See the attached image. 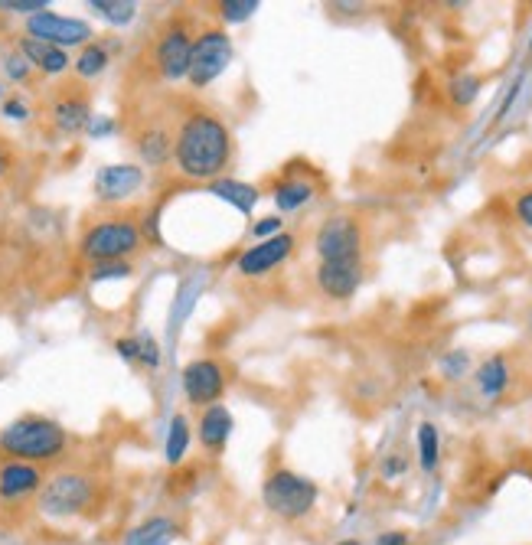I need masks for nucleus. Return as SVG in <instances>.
Instances as JSON below:
<instances>
[{
	"label": "nucleus",
	"mask_w": 532,
	"mask_h": 545,
	"mask_svg": "<svg viewBox=\"0 0 532 545\" xmlns=\"http://www.w3.org/2000/svg\"><path fill=\"white\" fill-rule=\"evenodd\" d=\"M173 160L187 180H219L232 160L229 128L206 111H190L173 138Z\"/></svg>",
	"instance_id": "f257e3e1"
},
{
	"label": "nucleus",
	"mask_w": 532,
	"mask_h": 545,
	"mask_svg": "<svg viewBox=\"0 0 532 545\" xmlns=\"http://www.w3.org/2000/svg\"><path fill=\"white\" fill-rule=\"evenodd\" d=\"M66 448H69L66 428L43 415H23L14 425L0 431V454H4V461H23L40 467L59 461Z\"/></svg>",
	"instance_id": "f03ea898"
},
{
	"label": "nucleus",
	"mask_w": 532,
	"mask_h": 545,
	"mask_svg": "<svg viewBox=\"0 0 532 545\" xmlns=\"http://www.w3.org/2000/svg\"><path fill=\"white\" fill-rule=\"evenodd\" d=\"M317 497H320L317 483L288 467L271 470L262 483V503L268 506V513H275L284 523H301V519L311 516Z\"/></svg>",
	"instance_id": "7ed1b4c3"
},
{
	"label": "nucleus",
	"mask_w": 532,
	"mask_h": 545,
	"mask_svg": "<svg viewBox=\"0 0 532 545\" xmlns=\"http://www.w3.org/2000/svg\"><path fill=\"white\" fill-rule=\"evenodd\" d=\"M95 500H98L95 477L79 474V470H63V474L49 477L43 483L40 497H36V506H40L43 516L72 519V516H82L89 506H95Z\"/></svg>",
	"instance_id": "20e7f679"
},
{
	"label": "nucleus",
	"mask_w": 532,
	"mask_h": 545,
	"mask_svg": "<svg viewBox=\"0 0 532 545\" xmlns=\"http://www.w3.org/2000/svg\"><path fill=\"white\" fill-rule=\"evenodd\" d=\"M141 242L144 235L131 219H105L82 235V255L89 258L92 265L125 262L128 255L141 249Z\"/></svg>",
	"instance_id": "39448f33"
},
{
	"label": "nucleus",
	"mask_w": 532,
	"mask_h": 545,
	"mask_svg": "<svg viewBox=\"0 0 532 545\" xmlns=\"http://www.w3.org/2000/svg\"><path fill=\"white\" fill-rule=\"evenodd\" d=\"M232 63V40L226 30L209 27L193 40V59H190V72L187 79L193 89H206L213 85L222 72Z\"/></svg>",
	"instance_id": "423d86ee"
},
{
	"label": "nucleus",
	"mask_w": 532,
	"mask_h": 545,
	"mask_svg": "<svg viewBox=\"0 0 532 545\" xmlns=\"http://www.w3.org/2000/svg\"><path fill=\"white\" fill-rule=\"evenodd\" d=\"M317 255L320 262H353L363 258V226L353 216H333L317 232Z\"/></svg>",
	"instance_id": "0eeeda50"
},
{
	"label": "nucleus",
	"mask_w": 532,
	"mask_h": 545,
	"mask_svg": "<svg viewBox=\"0 0 532 545\" xmlns=\"http://www.w3.org/2000/svg\"><path fill=\"white\" fill-rule=\"evenodd\" d=\"M190 59H193V36L187 27H170L157 36L154 46V66L167 82H180L187 79L190 72Z\"/></svg>",
	"instance_id": "6e6552de"
},
{
	"label": "nucleus",
	"mask_w": 532,
	"mask_h": 545,
	"mask_svg": "<svg viewBox=\"0 0 532 545\" xmlns=\"http://www.w3.org/2000/svg\"><path fill=\"white\" fill-rule=\"evenodd\" d=\"M27 33L33 36V40L40 43H49V46H89L92 40V27L85 20H76V17H59V14H49V10H43V14H33L27 20Z\"/></svg>",
	"instance_id": "1a4fd4ad"
},
{
	"label": "nucleus",
	"mask_w": 532,
	"mask_h": 545,
	"mask_svg": "<svg viewBox=\"0 0 532 545\" xmlns=\"http://www.w3.org/2000/svg\"><path fill=\"white\" fill-rule=\"evenodd\" d=\"M183 392L196 408L216 405L226 392V369H222L219 359H193L183 369Z\"/></svg>",
	"instance_id": "9d476101"
},
{
	"label": "nucleus",
	"mask_w": 532,
	"mask_h": 545,
	"mask_svg": "<svg viewBox=\"0 0 532 545\" xmlns=\"http://www.w3.org/2000/svg\"><path fill=\"white\" fill-rule=\"evenodd\" d=\"M291 252H294V235L281 232V235H271V239L249 245V249L239 255L235 268H239V275H245V278H262L268 271H275L278 265L288 262Z\"/></svg>",
	"instance_id": "9b49d317"
},
{
	"label": "nucleus",
	"mask_w": 532,
	"mask_h": 545,
	"mask_svg": "<svg viewBox=\"0 0 532 545\" xmlns=\"http://www.w3.org/2000/svg\"><path fill=\"white\" fill-rule=\"evenodd\" d=\"M144 187V170L134 164H108L95 173V196L102 203L131 200Z\"/></svg>",
	"instance_id": "f8f14e48"
},
{
	"label": "nucleus",
	"mask_w": 532,
	"mask_h": 545,
	"mask_svg": "<svg viewBox=\"0 0 532 545\" xmlns=\"http://www.w3.org/2000/svg\"><path fill=\"white\" fill-rule=\"evenodd\" d=\"M43 470L36 464H23V461H4L0 464V503H23L30 500L33 493L43 490Z\"/></svg>",
	"instance_id": "ddd939ff"
},
{
	"label": "nucleus",
	"mask_w": 532,
	"mask_h": 545,
	"mask_svg": "<svg viewBox=\"0 0 532 545\" xmlns=\"http://www.w3.org/2000/svg\"><path fill=\"white\" fill-rule=\"evenodd\" d=\"M363 284V258L353 262H320L317 268V288L333 301H346L360 291Z\"/></svg>",
	"instance_id": "4468645a"
},
{
	"label": "nucleus",
	"mask_w": 532,
	"mask_h": 545,
	"mask_svg": "<svg viewBox=\"0 0 532 545\" xmlns=\"http://www.w3.org/2000/svg\"><path fill=\"white\" fill-rule=\"evenodd\" d=\"M229 438H232V412H229V408L219 405V402L203 408V415H200V444H203V451L219 457L222 451H226Z\"/></svg>",
	"instance_id": "2eb2a0df"
},
{
	"label": "nucleus",
	"mask_w": 532,
	"mask_h": 545,
	"mask_svg": "<svg viewBox=\"0 0 532 545\" xmlns=\"http://www.w3.org/2000/svg\"><path fill=\"white\" fill-rule=\"evenodd\" d=\"M53 121L63 134H79L82 128H89V121H92L89 98H85L82 92L59 95V102L53 105Z\"/></svg>",
	"instance_id": "dca6fc26"
},
{
	"label": "nucleus",
	"mask_w": 532,
	"mask_h": 545,
	"mask_svg": "<svg viewBox=\"0 0 532 545\" xmlns=\"http://www.w3.org/2000/svg\"><path fill=\"white\" fill-rule=\"evenodd\" d=\"M20 53H23V59H27L33 69L46 72V76H59V72L69 69L66 49L40 43V40H33V36H23V40H20Z\"/></svg>",
	"instance_id": "f3484780"
},
{
	"label": "nucleus",
	"mask_w": 532,
	"mask_h": 545,
	"mask_svg": "<svg viewBox=\"0 0 532 545\" xmlns=\"http://www.w3.org/2000/svg\"><path fill=\"white\" fill-rule=\"evenodd\" d=\"M180 536V523L170 516H147L144 523L134 526L121 545H170Z\"/></svg>",
	"instance_id": "a211bd4d"
},
{
	"label": "nucleus",
	"mask_w": 532,
	"mask_h": 545,
	"mask_svg": "<svg viewBox=\"0 0 532 545\" xmlns=\"http://www.w3.org/2000/svg\"><path fill=\"white\" fill-rule=\"evenodd\" d=\"M138 154L147 160L151 167L167 164L173 157V134L167 128H147L138 134Z\"/></svg>",
	"instance_id": "6ab92c4d"
},
{
	"label": "nucleus",
	"mask_w": 532,
	"mask_h": 545,
	"mask_svg": "<svg viewBox=\"0 0 532 545\" xmlns=\"http://www.w3.org/2000/svg\"><path fill=\"white\" fill-rule=\"evenodd\" d=\"M477 386L487 399L503 395V389L510 386V363H506V356H490L487 363L477 369Z\"/></svg>",
	"instance_id": "aec40b11"
},
{
	"label": "nucleus",
	"mask_w": 532,
	"mask_h": 545,
	"mask_svg": "<svg viewBox=\"0 0 532 545\" xmlns=\"http://www.w3.org/2000/svg\"><path fill=\"white\" fill-rule=\"evenodd\" d=\"M314 200V183H307L301 177H291V180H281L275 187V206L281 213H294Z\"/></svg>",
	"instance_id": "412c9836"
},
{
	"label": "nucleus",
	"mask_w": 532,
	"mask_h": 545,
	"mask_svg": "<svg viewBox=\"0 0 532 545\" xmlns=\"http://www.w3.org/2000/svg\"><path fill=\"white\" fill-rule=\"evenodd\" d=\"M209 193H216L219 200L232 203L239 213H252L258 203V190L252 183H242V180H216L213 187H209Z\"/></svg>",
	"instance_id": "4be33fe9"
},
{
	"label": "nucleus",
	"mask_w": 532,
	"mask_h": 545,
	"mask_svg": "<svg viewBox=\"0 0 532 545\" xmlns=\"http://www.w3.org/2000/svg\"><path fill=\"white\" fill-rule=\"evenodd\" d=\"M190 451V425L183 415H173L170 421V431H167V444H164V457L170 467H180L183 457Z\"/></svg>",
	"instance_id": "5701e85b"
},
{
	"label": "nucleus",
	"mask_w": 532,
	"mask_h": 545,
	"mask_svg": "<svg viewBox=\"0 0 532 545\" xmlns=\"http://www.w3.org/2000/svg\"><path fill=\"white\" fill-rule=\"evenodd\" d=\"M441 461V438H438V428L431 425V421H422L418 425V464H422V470H435Z\"/></svg>",
	"instance_id": "b1692460"
},
{
	"label": "nucleus",
	"mask_w": 532,
	"mask_h": 545,
	"mask_svg": "<svg viewBox=\"0 0 532 545\" xmlns=\"http://www.w3.org/2000/svg\"><path fill=\"white\" fill-rule=\"evenodd\" d=\"M89 7L95 10L98 17L115 23V27H121V23H131L134 14H138V4H131V0H92Z\"/></svg>",
	"instance_id": "393cba45"
},
{
	"label": "nucleus",
	"mask_w": 532,
	"mask_h": 545,
	"mask_svg": "<svg viewBox=\"0 0 532 545\" xmlns=\"http://www.w3.org/2000/svg\"><path fill=\"white\" fill-rule=\"evenodd\" d=\"M108 69V49L98 46V43H89L79 53L76 59V72L82 79H92V76H102V72Z\"/></svg>",
	"instance_id": "a878e982"
},
{
	"label": "nucleus",
	"mask_w": 532,
	"mask_h": 545,
	"mask_svg": "<svg viewBox=\"0 0 532 545\" xmlns=\"http://www.w3.org/2000/svg\"><path fill=\"white\" fill-rule=\"evenodd\" d=\"M451 102L454 105H470L477 98V92H480V79L477 76H470V72H461L457 79H451Z\"/></svg>",
	"instance_id": "bb28decb"
},
{
	"label": "nucleus",
	"mask_w": 532,
	"mask_h": 545,
	"mask_svg": "<svg viewBox=\"0 0 532 545\" xmlns=\"http://www.w3.org/2000/svg\"><path fill=\"white\" fill-rule=\"evenodd\" d=\"M255 10H258L255 0H226V4H219V17L226 23H242L249 20Z\"/></svg>",
	"instance_id": "cd10ccee"
},
{
	"label": "nucleus",
	"mask_w": 532,
	"mask_h": 545,
	"mask_svg": "<svg viewBox=\"0 0 532 545\" xmlns=\"http://www.w3.org/2000/svg\"><path fill=\"white\" fill-rule=\"evenodd\" d=\"M131 265L128 262H102L92 265V281H105V278H128Z\"/></svg>",
	"instance_id": "c85d7f7f"
},
{
	"label": "nucleus",
	"mask_w": 532,
	"mask_h": 545,
	"mask_svg": "<svg viewBox=\"0 0 532 545\" xmlns=\"http://www.w3.org/2000/svg\"><path fill=\"white\" fill-rule=\"evenodd\" d=\"M0 10H10V14H43L46 0H0Z\"/></svg>",
	"instance_id": "c756f323"
},
{
	"label": "nucleus",
	"mask_w": 532,
	"mask_h": 545,
	"mask_svg": "<svg viewBox=\"0 0 532 545\" xmlns=\"http://www.w3.org/2000/svg\"><path fill=\"white\" fill-rule=\"evenodd\" d=\"M281 229H284V219L265 216V219H258L255 226H252V235H255L258 242H262V239H271V235H281Z\"/></svg>",
	"instance_id": "7c9ffc66"
},
{
	"label": "nucleus",
	"mask_w": 532,
	"mask_h": 545,
	"mask_svg": "<svg viewBox=\"0 0 532 545\" xmlns=\"http://www.w3.org/2000/svg\"><path fill=\"white\" fill-rule=\"evenodd\" d=\"M30 63H27V59H23V53H14V56H7V76L10 79H17V82H23V79H27L30 76Z\"/></svg>",
	"instance_id": "2f4dec72"
},
{
	"label": "nucleus",
	"mask_w": 532,
	"mask_h": 545,
	"mask_svg": "<svg viewBox=\"0 0 532 545\" xmlns=\"http://www.w3.org/2000/svg\"><path fill=\"white\" fill-rule=\"evenodd\" d=\"M138 346H141V353H138V359L141 363H147V366H157L160 363V353H157V343H154V337H138Z\"/></svg>",
	"instance_id": "473e14b6"
},
{
	"label": "nucleus",
	"mask_w": 532,
	"mask_h": 545,
	"mask_svg": "<svg viewBox=\"0 0 532 545\" xmlns=\"http://www.w3.org/2000/svg\"><path fill=\"white\" fill-rule=\"evenodd\" d=\"M516 216H519V222H523V226L532 229V190L516 196Z\"/></svg>",
	"instance_id": "72a5a7b5"
},
{
	"label": "nucleus",
	"mask_w": 532,
	"mask_h": 545,
	"mask_svg": "<svg viewBox=\"0 0 532 545\" xmlns=\"http://www.w3.org/2000/svg\"><path fill=\"white\" fill-rule=\"evenodd\" d=\"M115 346H118V353H121V356L131 359V363H134V359H138V353H141L138 337H125V340H118Z\"/></svg>",
	"instance_id": "f704fd0d"
},
{
	"label": "nucleus",
	"mask_w": 532,
	"mask_h": 545,
	"mask_svg": "<svg viewBox=\"0 0 532 545\" xmlns=\"http://www.w3.org/2000/svg\"><path fill=\"white\" fill-rule=\"evenodd\" d=\"M4 115L14 118V121H23V118H27V105H23L20 98H7V102H4Z\"/></svg>",
	"instance_id": "c9c22d12"
},
{
	"label": "nucleus",
	"mask_w": 532,
	"mask_h": 545,
	"mask_svg": "<svg viewBox=\"0 0 532 545\" xmlns=\"http://www.w3.org/2000/svg\"><path fill=\"white\" fill-rule=\"evenodd\" d=\"M376 545H408V532H382V536L376 539Z\"/></svg>",
	"instance_id": "e433bc0d"
},
{
	"label": "nucleus",
	"mask_w": 532,
	"mask_h": 545,
	"mask_svg": "<svg viewBox=\"0 0 532 545\" xmlns=\"http://www.w3.org/2000/svg\"><path fill=\"white\" fill-rule=\"evenodd\" d=\"M464 366H467V356L464 353H454L448 363H444V369H448L451 379H457V373H464Z\"/></svg>",
	"instance_id": "4c0bfd02"
},
{
	"label": "nucleus",
	"mask_w": 532,
	"mask_h": 545,
	"mask_svg": "<svg viewBox=\"0 0 532 545\" xmlns=\"http://www.w3.org/2000/svg\"><path fill=\"white\" fill-rule=\"evenodd\" d=\"M7 170H10V151L0 144V177H7Z\"/></svg>",
	"instance_id": "58836bf2"
},
{
	"label": "nucleus",
	"mask_w": 532,
	"mask_h": 545,
	"mask_svg": "<svg viewBox=\"0 0 532 545\" xmlns=\"http://www.w3.org/2000/svg\"><path fill=\"white\" fill-rule=\"evenodd\" d=\"M405 464L402 461H389L386 467H382V474H386V477H392V474H399V470H402Z\"/></svg>",
	"instance_id": "ea45409f"
},
{
	"label": "nucleus",
	"mask_w": 532,
	"mask_h": 545,
	"mask_svg": "<svg viewBox=\"0 0 532 545\" xmlns=\"http://www.w3.org/2000/svg\"><path fill=\"white\" fill-rule=\"evenodd\" d=\"M89 131L92 134H105V131H111V121H98V125H89Z\"/></svg>",
	"instance_id": "a19ab883"
},
{
	"label": "nucleus",
	"mask_w": 532,
	"mask_h": 545,
	"mask_svg": "<svg viewBox=\"0 0 532 545\" xmlns=\"http://www.w3.org/2000/svg\"><path fill=\"white\" fill-rule=\"evenodd\" d=\"M337 545H363L360 539H343V542H337Z\"/></svg>",
	"instance_id": "79ce46f5"
}]
</instances>
